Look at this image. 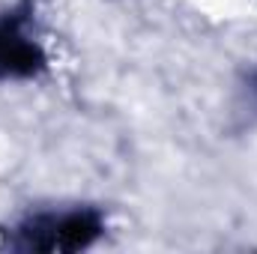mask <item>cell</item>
Segmentation results:
<instances>
[{
    "label": "cell",
    "mask_w": 257,
    "mask_h": 254,
    "mask_svg": "<svg viewBox=\"0 0 257 254\" xmlns=\"http://www.w3.org/2000/svg\"><path fill=\"white\" fill-rule=\"evenodd\" d=\"M39 66V51L18 39L12 30L0 27V72L3 75H30Z\"/></svg>",
    "instance_id": "cell-2"
},
{
    "label": "cell",
    "mask_w": 257,
    "mask_h": 254,
    "mask_svg": "<svg viewBox=\"0 0 257 254\" xmlns=\"http://www.w3.org/2000/svg\"><path fill=\"white\" fill-rule=\"evenodd\" d=\"M27 245L36 251H78L99 236V221L90 212H75L66 218H39L24 230Z\"/></svg>",
    "instance_id": "cell-1"
}]
</instances>
